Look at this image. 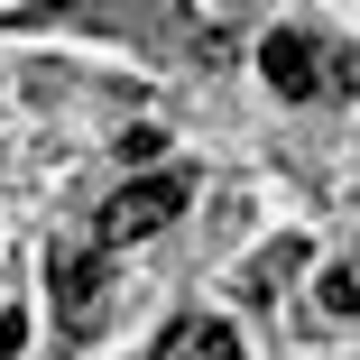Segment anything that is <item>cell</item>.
<instances>
[{
	"mask_svg": "<svg viewBox=\"0 0 360 360\" xmlns=\"http://www.w3.org/2000/svg\"><path fill=\"white\" fill-rule=\"evenodd\" d=\"M259 75H268L286 102H314V93H323V46H314L305 28H277V37L259 46Z\"/></svg>",
	"mask_w": 360,
	"mask_h": 360,
	"instance_id": "cell-3",
	"label": "cell"
},
{
	"mask_svg": "<svg viewBox=\"0 0 360 360\" xmlns=\"http://www.w3.org/2000/svg\"><path fill=\"white\" fill-rule=\"evenodd\" d=\"M46 277H56V305H65V333H93L102 323V250H56L46 259Z\"/></svg>",
	"mask_w": 360,
	"mask_h": 360,
	"instance_id": "cell-2",
	"label": "cell"
},
{
	"mask_svg": "<svg viewBox=\"0 0 360 360\" xmlns=\"http://www.w3.org/2000/svg\"><path fill=\"white\" fill-rule=\"evenodd\" d=\"M185 203H194V176H185V167H158V176H139V185H120V194L102 203L93 240H102V250H129V240L167 231V222H176Z\"/></svg>",
	"mask_w": 360,
	"mask_h": 360,
	"instance_id": "cell-1",
	"label": "cell"
},
{
	"mask_svg": "<svg viewBox=\"0 0 360 360\" xmlns=\"http://www.w3.org/2000/svg\"><path fill=\"white\" fill-rule=\"evenodd\" d=\"M19 10H37V0H0V19H19Z\"/></svg>",
	"mask_w": 360,
	"mask_h": 360,
	"instance_id": "cell-8",
	"label": "cell"
},
{
	"mask_svg": "<svg viewBox=\"0 0 360 360\" xmlns=\"http://www.w3.org/2000/svg\"><path fill=\"white\" fill-rule=\"evenodd\" d=\"M19 342H28V323H19V314H0V360H10Z\"/></svg>",
	"mask_w": 360,
	"mask_h": 360,
	"instance_id": "cell-7",
	"label": "cell"
},
{
	"mask_svg": "<svg viewBox=\"0 0 360 360\" xmlns=\"http://www.w3.org/2000/svg\"><path fill=\"white\" fill-rule=\"evenodd\" d=\"M314 314L323 323H360V259H333L314 277Z\"/></svg>",
	"mask_w": 360,
	"mask_h": 360,
	"instance_id": "cell-5",
	"label": "cell"
},
{
	"mask_svg": "<svg viewBox=\"0 0 360 360\" xmlns=\"http://www.w3.org/2000/svg\"><path fill=\"white\" fill-rule=\"evenodd\" d=\"M296 268H305V240H268V250L240 268V296H250V305H268V296H277V286L296 277Z\"/></svg>",
	"mask_w": 360,
	"mask_h": 360,
	"instance_id": "cell-4",
	"label": "cell"
},
{
	"mask_svg": "<svg viewBox=\"0 0 360 360\" xmlns=\"http://www.w3.org/2000/svg\"><path fill=\"white\" fill-rule=\"evenodd\" d=\"M194 351H203V360H240V333H231V323H203Z\"/></svg>",
	"mask_w": 360,
	"mask_h": 360,
	"instance_id": "cell-6",
	"label": "cell"
}]
</instances>
